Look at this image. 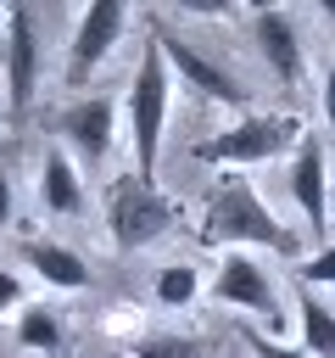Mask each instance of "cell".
Instances as JSON below:
<instances>
[{"instance_id":"1","label":"cell","mask_w":335,"mask_h":358,"mask_svg":"<svg viewBox=\"0 0 335 358\" xmlns=\"http://www.w3.org/2000/svg\"><path fill=\"white\" fill-rule=\"evenodd\" d=\"M195 235H201V246H223V252H251V246H262V252H274V257L302 263V235L274 218V207L262 201V190H257L246 173H223V179L212 185Z\"/></svg>"},{"instance_id":"2","label":"cell","mask_w":335,"mask_h":358,"mask_svg":"<svg viewBox=\"0 0 335 358\" xmlns=\"http://www.w3.org/2000/svg\"><path fill=\"white\" fill-rule=\"evenodd\" d=\"M302 140H307V123H302L296 112H246V117H234L229 129H218L212 140H195L190 157L207 162V168L246 173V168H257V162L290 157Z\"/></svg>"},{"instance_id":"3","label":"cell","mask_w":335,"mask_h":358,"mask_svg":"<svg viewBox=\"0 0 335 358\" xmlns=\"http://www.w3.org/2000/svg\"><path fill=\"white\" fill-rule=\"evenodd\" d=\"M179 201L162 190V185H151V179H140L134 168H123V173H112V185H106V241H112V252H145L151 241H162V235H173L179 229Z\"/></svg>"},{"instance_id":"4","label":"cell","mask_w":335,"mask_h":358,"mask_svg":"<svg viewBox=\"0 0 335 358\" xmlns=\"http://www.w3.org/2000/svg\"><path fill=\"white\" fill-rule=\"evenodd\" d=\"M168 101H173V67L156 39H145L140 67L128 78V151L134 173L156 185V157H162V129H168Z\"/></svg>"},{"instance_id":"5","label":"cell","mask_w":335,"mask_h":358,"mask_svg":"<svg viewBox=\"0 0 335 358\" xmlns=\"http://www.w3.org/2000/svg\"><path fill=\"white\" fill-rule=\"evenodd\" d=\"M207 296H212L218 308H234V313L262 319V330H268V336L285 324V308H279L274 274H268V268H262L251 252H223V257H218V268H212Z\"/></svg>"},{"instance_id":"6","label":"cell","mask_w":335,"mask_h":358,"mask_svg":"<svg viewBox=\"0 0 335 358\" xmlns=\"http://www.w3.org/2000/svg\"><path fill=\"white\" fill-rule=\"evenodd\" d=\"M151 39L162 45V56H168L173 78H184V84H190V90H195L207 106H223V112H240V117H246V101H251V95H246V84H240L229 67H218V62H212L201 45L179 39V34H173V28H162V22L151 28Z\"/></svg>"},{"instance_id":"7","label":"cell","mask_w":335,"mask_h":358,"mask_svg":"<svg viewBox=\"0 0 335 358\" xmlns=\"http://www.w3.org/2000/svg\"><path fill=\"white\" fill-rule=\"evenodd\" d=\"M123 28H128V6H123V0H89V6L78 11L73 39H67V84H73V90H84V84L95 78V67L117 50Z\"/></svg>"},{"instance_id":"8","label":"cell","mask_w":335,"mask_h":358,"mask_svg":"<svg viewBox=\"0 0 335 358\" xmlns=\"http://www.w3.org/2000/svg\"><path fill=\"white\" fill-rule=\"evenodd\" d=\"M0 73H6V117L22 123L34 106V90H39V17L28 6H11V17H6Z\"/></svg>"},{"instance_id":"9","label":"cell","mask_w":335,"mask_h":358,"mask_svg":"<svg viewBox=\"0 0 335 358\" xmlns=\"http://www.w3.org/2000/svg\"><path fill=\"white\" fill-rule=\"evenodd\" d=\"M285 190H290V201L302 207L307 235H318V241L329 246V196H335V185H329V157H324V140H313V134H307V140L290 151Z\"/></svg>"},{"instance_id":"10","label":"cell","mask_w":335,"mask_h":358,"mask_svg":"<svg viewBox=\"0 0 335 358\" xmlns=\"http://www.w3.org/2000/svg\"><path fill=\"white\" fill-rule=\"evenodd\" d=\"M251 45H257V56L268 62V73H274L285 90H296V84L307 78L302 22H296L285 6H257V11H251Z\"/></svg>"},{"instance_id":"11","label":"cell","mask_w":335,"mask_h":358,"mask_svg":"<svg viewBox=\"0 0 335 358\" xmlns=\"http://www.w3.org/2000/svg\"><path fill=\"white\" fill-rule=\"evenodd\" d=\"M112 129H117L112 95H84V101H73V106L56 112V134L67 140V151H73L78 168H100L112 157Z\"/></svg>"},{"instance_id":"12","label":"cell","mask_w":335,"mask_h":358,"mask_svg":"<svg viewBox=\"0 0 335 358\" xmlns=\"http://www.w3.org/2000/svg\"><path fill=\"white\" fill-rule=\"evenodd\" d=\"M17 257L22 268L50 285V291H89V263L67 246V241H50V235H22L17 241Z\"/></svg>"},{"instance_id":"13","label":"cell","mask_w":335,"mask_h":358,"mask_svg":"<svg viewBox=\"0 0 335 358\" xmlns=\"http://www.w3.org/2000/svg\"><path fill=\"white\" fill-rule=\"evenodd\" d=\"M39 201H45V213H56V218H84V207H89L84 168H78L61 145H50L45 162H39Z\"/></svg>"},{"instance_id":"14","label":"cell","mask_w":335,"mask_h":358,"mask_svg":"<svg viewBox=\"0 0 335 358\" xmlns=\"http://www.w3.org/2000/svg\"><path fill=\"white\" fill-rule=\"evenodd\" d=\"M296 313H302V347L313 358H335V302H324V291H296Z\"/></svg>"},{"instance_id":"15","label":"cell","mask_w":335,"mask_h":358,"mask_svg":"<svg viewBox=\"0 0 335 358\" xmlns=\"http://www.w3.org/2000/svg\"><path fill=\"white\" fill-rule=\"evenodd\" d=\"M17 347L56 358V352H67V330H61V319L45 302H28V308H17Z\"/></svg>"},{"instance_id":"16","label":"cell","mask_w":335,"mask_h":358,"mask_svg":"<svg viewBox=\"0 0 335 358\" xmlns=\"http://www.w3.org/2000/svg\"><path fill=\"white\" fill-rule=\"evenodd\" d=\"M123 352L128 358H207V341L190 330H140V336H123Z\"/></svg>"},{"instance_id":"17","label":"cell","mask_w":335,"mask_h":358,"mask_svg":"<svg viewBox=\"0 0 335 358\" xmlns=\"http://www.w3.org/2000/svg\"><path fill=\"white\" fill-rule=\"evenodd\" d=\"M151 296H156V308H190L201 296V268L195 263H162L151 280Z\"/></svg>"},{"instance_id":"18","label":"cell","mask_w":335,"mask_h":358,"mask_svg":"<svg viewBox=\"0 0 335 358\" xmlns=\"http://www.w3.org/2000/svg\"><path fill=\"white\" fill-rule=\"evenodd\" d=\"M240 341L251 347V358H313L307 347H290V341H279V336H268L262 324H246V319H240Z\"/></svg>"},{"instance_id":"19","label":"cell","mask_w":335,"mask_h":358,"mask_svg":"<svg viewBox=\"0 0 335 358\" xmlns=\"http://www.w3.org/2000/svg\"><path fill=\"white\" fill-rule=\"evenodd\" d=\"M296 285H307V291L335 285V241H329V246H318L313 257H302V263H296Z\"/></svg>"},{"instance_id":"20","label":"cell","mask_w":335,"mask_h":358,"mask_svg":"<svg viewBox=\"0 0 335 358\" xmlns=\"http://www.w3.org/2000/svg\"><path fill=\"white\" fill-rule=\"evenodd\" d=\"M11 308H28V285H22V274L0 268V319H6Z\"/></svg>"},{"instance_id":"21","label":"cell","mask_w":335,"mask_h":358,"mask_svg":"<svg viewBox=\"0 0 335 358\" xmlns=\"http://www.w3.org/2000/svg\"><path fill=\"white\" fill-rule=\"evenodd\" d=\"M11 218H17V190H11V179L0 173V229H11Z\"/></svg>"},{"instance_id":"22","label":"cell","mask_w":335,"mask_h":358,"mask_svg":"<svg viewBox=\"0 0 335 358\" xmlns=\"http://www.w3.org/2000/svg\"><path fill=\"white\" fill-rule=\"evenodd\" d=\"M318 106H324V117L335 123V62H329V73H324V101H318Z\"/></svg>"},{"instance_id":"23","label":"cell","mask_w":335,"mask_h":358,"mask_svg":"<svg viewBox=\"0 0 335 358\" xmlns=\"http://www.w3.org/2000/svg\"><path fill=\"white\" fill-rule=\"evenodd\" d=\"M6 17H11V6H0V45H6Z\"/></svg>"}]
</instances>
